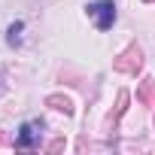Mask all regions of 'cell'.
<instances>
[{
  "mask_svg": "<svg viewBox=\"0 0 155 155\" xmlns=\"http://www.w3.org/2000/svg\"><path fill=\"white\" fill-rule=\"evenodd\" d=\"M85 12H88V18L94 21L97 31H110L113 21H116V3L113 0H91L85 6Z\"/></svg>",
  "mask_w": 155,
  "mask_h": 155,
  "instance_id": "1",
  "label": "cell"
},
{
  "mask_svg": "<svg viewBox=\"0 0 155 155\" xmlns=\"http://www.w3.org/2000/svg\"><path fill=\"white\" fill-rule=\"evenodd\" d=\"M40 131H43L40 122H25V125L18 128V134H15V146H18V149L37 146V143H40Z\"/></svg>",
  "mask_w": 155,
  "mask_h": 155,
  "instance_id": "2",
  "label": "cell"
},
{
  "mask_svg": "<svg viewBox=\"0 0 155 155\" xmlns=\"http://www.w3.org/2000/svg\"><path fill=\"white\" fill-rule=\"evenodd\" d=\"M18 34H21V21H15V25H9V37H6V40H9V46H15V43L21 40Z\"/></svg>",
  "mask_w": 155,
  "mask_h": 155,
  "instance_id": "3",
  "label": "cell"
}]
</instances>
